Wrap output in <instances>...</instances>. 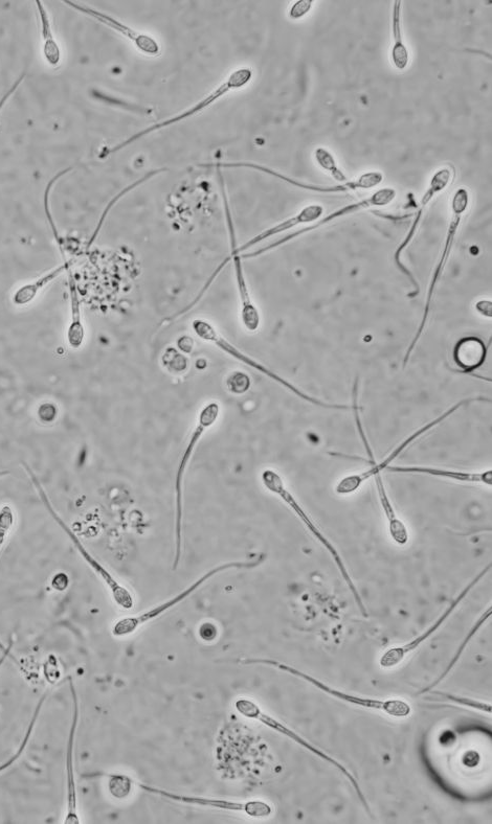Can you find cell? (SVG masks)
Segmentation results:
<instances>
[{"label": "cell", "mask_w": 492, "mask_h": 824, "mask_svg": "<svg viewBox=\"0 0 492 824\" xmlns=\"http://www.w3.org/2000/svg\"><path fill=\"white\" fill-rule=\"evenodd\" d=\"M353 404L351 409L353 410L354 419L357 431H359L360 437L362 439L363 445L366 449L368 459L370 460L371 469L367 470L363 473L351 474L347 475L346 477L342 478L335 488V492L341 496H348L354 494L356 491H359L363 484L369 478H374V483L377 490L378 499L380 502V506H382L384 514L388 519V529L392 540L399 546H405L410 541V533L407 528V525L404 521H402L396 514L395 508L393 503L387 493L386 486L384 484L382 472L386 471L388 467L399 457L402 453H404L415 441L419 438L424 436V434L428 433L447 419L451 418L455 412H457L460 408L467 404H471L473 402H490L487 398H469L464 399L457 404H455L450 409H447L444 414L440 417L436 418L435 420L431 421L427 425L422 426L414 433L411 434L409 438H407L404 442H402L399 446H397L390 455L386 457V459L382 462L377 464L375 461L374 453L369 443V440L366 436V432L363 427L362 419H361V407L359 405V392L353 391Z\"/></svg>", "instance_id": "obj_1"}, {"label": "cell", "mask_w": 492, "mask_h": 824, "mask_svg": "<svg viewBox=\"0 0 492 824\" xmlns=\"http://www.w3.org/2000/svg\"><path fill=\"white\" fill-rule=\"evenodd\" d=\"M237 662L239 663V665L242 666H264L277 669L281 672H284L288 675H292L296 678H299L309 683L313 686V688L318 689L319 691L334 699H338L352 706L370 709V711L382 712L385 715L394 719H407L411 717L413 713L411 704L406 700H383L359 695H352L341 690L334 689L332 688V686L324 683L316 677H313L305 672H302L292 666L287 665V663L275 659L240 658L237 660Z\"/></svg>", "instance_id": "obj_2"}, {"label": "cell", "mask_w": 492, "mask_h": 824, "mask_svg": "<svg viewBox=\"0 0 492 824\" xmlns=\"http://www.w3.org/2000/svg\"><path fill=\"white\" fill-rule=\"evenodd\" d=\"M265 558L266 556L262 554L252 560L234 561L218 565L209 570L208 572H206L205 575L201 576L189 587H187L182 592L177 593L175 597L169 599L168 601H165L159 604L158 606L152 607L138 615L126 616L121 618V620L117 621L116 624L113 626V629H111V634L118 638L129 637L136 633L141 627L155 621L156 618L161 617L177 605H180L183 602H185L197 590H199L201 587H203L206 583H208L216 576L222 574V572L234 569H254L260 566L265 561Z\"/></svg>", "instance_id": "obj_3"}, {"label": "cell", "mask_w": 492, "mask_h": 824, "mask_svg": "<svg viewBox=\"0 0 492 824\" xmlns=\"http://www.w3.org/2000/svg\"><path fill=\"white\" fill-rule=\"evenodd\" d=\"M261 483L268 492L278 496L285 503V505L297 515V517L305 525L308 532L326 549L335 565H337L341 576L353 595L355 603L359 606L362 614L365 617H368V612L361 597V593L354 585L344 560L338 552V549L335 548L327 536L321 531L318 524L313 521L309 514L303 509L296 497L288 491L282 476L273 469H266L261 474Z\"/></svg>", "instance_id": "obj_4"}, {"label": "cell", "mask_w": 492, "mask_h": 824, "mask_svg": "<svg viewBox=\"0 0 492 824\" xmlns=\"http://www.w3.org/2000/svg\"><path fill=\"white\" fill-rule=\"evenodd\" d=\"M220 416V405L217 402H210L206 404L199 411L197 424L191 433L189 442L181 457L180 464H178L176 479H175V500H176V514H175V557L173 562V570L178 568L181 563L183 553V520H184V482L187 468L191 462L193 453L198 446L201 439H203L206 431L215 425Z\"/></svg>", "instance_id": "obj_5"}, {"label": "cell", "mask_w": 492, "mask_h": 824, "mask_svg": "<svg viewBox=\"0 0 492 824\" xmlns=\"http://www.w3.org/2000/svg\"><path fill=\"white\" fill-rule=\"evenodd\" d=\"M235 711L243 718L257 721L258 723L264 725L271 730L277 732L284 736L285 738L293 741L294 743L298 744L302 748L306 749L313 755H316L319 759L326 762L327 764L331 765L335 769L339 770L342 775H344L351 786L354 788L357 796H359L361 803L363 804L364 808L368 813H370V808L368 801L361 789L359 782L356 781V778L353 776L352 772H350L344 764L335 760L331 757L328 753L324 752L319 747L311 744L306 739L298 734L294 729L290 728L286 724L282 723L278 719L268 715L263 711L260 705L255 702L254 700L248 698H238L234 702Z\"/></svg>", "instance_id": "obj_6"}, {"label": "cell", "mask_w": 492, "mask_h": 824, "mask_svg": "<svg viewBox=\"0 0 492 824\" xmlns=\"http://www.w3.org/2000/svg\"><path fill=\"white\" fill-rule=\"evenodd\" d=\"M24 466L30 475L31 482L37 490L43 506L46 507L47 511L60 526L62 531L73 542L82 559L96 572V575L107 586L115 603L124 610H131L134 607V597L131 591L123 586L105 566H103L91 553L88 552V549L84 546L75 532L72 531L70 526L67 525L58 515L52 505V502L50 501L49 496L46 491H44L40 480L37 478L33 470L26 464Z\"/></svg>", "instance_id": "obj_7"}, {"label": "cell", "mask_w": 492, "mask_h": 824, "mask_svg": "<svg viewBox=\"0 0 492 824\" xmlns=\"http://www.w3.org/2000/svg\"><path fill=\"white\" fill-rule=\"evenodd\" d=\"M252 79L253 71L251 70V68H238V70L234 71L226 81H223L216 89H214L210 95L196 103L194 106L186 109L181 113H178L175 117L169 118L160 123H156L136 134L131 135L130 137H128L127 140L118 144L114 148H110L104 151L103 154L100 155V158H104L110 154L118 153L119 151L125 149L133 143H136L139 140L143 139V137L149 135L150 133L159 131L161 129L173 126L175 124L193 118L194 116H196V114L203 112L204 110L218 102L221 98L227 96L230 93V91L245 87L252 81Z\"/></svg>", "instance_id": "obj_8"}, {"label": "cell", "mask_w": 492, "mask_h": 824, "mask_svg": "<svg viewBox=\"0 0 492 824\" xmlns=\"http://www.w3.org/2000/svg\"><path fill=\"white\" fill-rule=\"evenodd\" d=\"M192 329H193L195 335L198 338L203 339L204 341L213 343V345H215L222 352H225L226 354H228L232 358L242 362L245 365L250 366V368H252L253 370H255V371L259 372L260 374H263L264 376H266V377L272 379L273 381L277 382L281 386L288 389V391L290 393H293L294 395H296L300 399H302V400H304V401H306V402H308L312 405H316V406H319V407H322V408H327V409H335V410H348V409H351V406H348V405L325 403V402H323V401H321L317 398H313V397L305 394L304 392L301 391V389L296 387L294 384H292V383L288 382L287 380L283 379L282 377H280L279 375H277L276 373H274L270 369L265 368V366L262 365L261 363H259L258 361L254 360L250 356L245 355L240 350H238L235 346L232 345V343L230 341H228L225 337H222L218 333V331L215 329V327L210 322H208V320L201 319V318L194 319L193 323H192Z\"/></svg>", "instance_id": "obj_9"}, {"label": "cell", "mask_w": 492, "mask_h": 824, "mask_svg": "<svg viewBox=\"0 0 492 824\" xmlns=\"http://www.w3.org/2000/svg\"><path fill=\"white\" fill-rule=\"evenodd\" d=\"M132 783L134 786H137L139 789L146 793L173 801V803L176 804H183L187 806H194L218 811L243 813L246 816L258 819L270 817L274 813L273 807L263 800L253 799L238 801L231 799L175 793L162 788L138 782L137 780H134V778H132Z\"/></svg>", "instance_id": "obj_10"}, {"label": "cell", "mask_w": 492, "mask_h": 824, "mask_svg": "<svg viewBox=\"0 0 492 824\" xmlns=\"http://www.w3.org/2000/svg\"><path fill=\"white\" fill-rule=\"evenodd\" d=\"M468 205H469V193L467 192V190L463 189V188L457 190V192L455 193V195L452 199V213H453V215H452V219H451L449 228H447L444 247L442 249V253L440 255V258H439V261L436 265V268L433 272L432 280H431V283H430V288H429V291H428L427 302H426V306H424L421 323L419 325V328L416 332V335H415L414 339L412 340L411 345H410V347L407 351V354L405 356V359H404V368H405V366H407V364H408V362L411 358V355L414 352V350L417 346V343H418V341L420 340V338L422 336L424 328H426V326H427L429 315H430L432 304H433L434 294H435L438 282L440 281V279L442 277V273L444 272L447 261H449V259H450L452 249H453V246H454V242H455V238H456V235L458 233L459 226H460L461 221H462V217L468 209Z\"/></svg>", "instance_id": "obj_11"}, {"label": "cell", "mask_w": 492, "mask_h": 824, "mask_svg": "<svg viewBox=\"0 0 492 824\" xmlns=\"http://www.w3.org/2000/svg\"><path fill=\"white\" fill-rule=\"evenodd\" d=\"M242 258L241 255H230L228 258L223 260L217 268L212 273V276L207 281L206 285L199 291L196 295L195 299L183 310L180 312L175 313L170 319L178 318L183 315H186L190 312L196 305L203 299L206 295L208 290L212 287L213 283L222 272L223 269L228 265V263L233 262L234 269H235V279L237 284V289L239 293L240 299V315H241V322L242 325L246 330L249 332H256L260 328L261 324V316L258 308L254 304L252 300V296L248 287V283H246L243 266L241 262Z\"/></svg>", "instance_id": "obj_12"}, {"label": "cell", "mask_w": 492, "mask_h": 824, "mask_svg": "<svg viewBox=\"0 0 492 824\" xmlns=\"http://www.w3.org/2000/svg\"><path fill=\"white\" fill-rule=\"evenodd\" d=\"M491 569V564L482 569L471 583L458 594V597L453 600L449 607L437 618V621L428 628V630L421 633L419 636L413 638L411 642L390 648L379 658V666L384 670H391L401 665L406 658L413 652L418 650L424 643L427 642L443 625L449 620L450 616L455 612L459 605L466 599L467 595L486 577Z\"/></svg>", "instance_id": "obj_13"}, {"label": "cell", "mask_w": 492, "mask_h": 824, "mask_svg": "<svg viewBox=\"0 0 492 824\" xmlns=\"http://www.w3.org/2000/svg\"><path fill=\"white\" fill-rule=\"evenodd\" d=\"M201 168H215V169H235V168H245L256 170L267 175L274 176L286 183L288 185H292L296 188L306 190L309 192H315L320 194H338V193H347L350 191L356 190H370L380 185L384 181V175L380 172H368L360 176L359 178L353 181H347L343 183V185L339 186H317V185H308V183L300 182L295 180L294 178H290L285 176L276 170L271 168H267L261 165L252 164V163H216V164H203L199 165Z\"/></svg>", "instance_id": "obj_14"}, {"label": "cell", "mask_w": 492, "mask_h": 824, "mask_svg": "<svg viewBox=\"0 0 492 824\" xmlns=\"http://www.w3.org/2000/svg\"><path fill=\"white\" fill-rule=\"evenodd\" d=\"M396 196H397V193L392 188L380 189V190L376 191L375 193H373L370 197H368L366 199H363L359 202H355V203H351V204H348L346 206H343V208L329 214L328 216H326L322 220H319V222H317L315 224H312L310 226L304 227V228H302V230H299V231H297L293 234H290V235H288V236H286L282 239H279L278 241L272 243L271 245H268V246H265V247H263L261 249H258L256 251H253V253H251V254H243V255H241V258L242 259H252V258L262 256V255L268 253V251H271V250H273L277 247H280V246H282V245H284V244H286V243H288V242H290L294 239H297L298 237H301L305 234L316 231V230H318V228H320V227H322V226H324V225H326V224H328V223H330L334 220H337L339 218H343L345 216H349V215H352V214H355L357 212H361L363 210H367V209H370V208H383V206H387V205L391 204L395 200Z\"/></svg>", "instance_id": "obj_15"}, {"label": "cell", "mask_w": 492, "mask_h": 824, "mask_svg": "<svg viewBox=\"0 0 492 824\" xmlns=\"http://www.w3.org/2000/svg\"><path fill=\"white\" fill-rule=\"evenodd\" d=\"M70 682V691L72 694V723L71 729L69 734V741H67V748H66V795H67V806H66V816L63 820L65 824H79L81 823L79 812H78V793H77V784H76V776H75V744H76V735L77 729L79 724L80 718V708H79V698L76 690V686L72 678L69 680Z\"/></svg>", "instance_id": "obj_16"}, {"label": "cell", "mask_w": 492, "mask_h": 824, "mask_svg": "<svg viewBox=\"0 0 492 824\" xmlns=\"http://www.w3.org/2000/svg\"><path fill=\"white\" fill-rule=\"evenodd\" d=\"M452 177H453V173H452V170L449 169V168H442L433 175V177L431 179V182H430V187L427 190V192L424 193V195H423V197L420 201L419 210L416 214V217L413 221V224L410 228V231L407 234L406 238L404 240H402V242L400 243V245L397 247V249L395 251L394 262H395L397 268L402 273L405 274V276L409 279L410 283L415 287V292L413 294L409 295L410 297H414L419 293L420 286H419L418 282L416 281V279L414 278L413 273L404 264H402V261H401L402 254H404V251L407 249V247L410 245V243L414 239V237H415V235L418 231V228H419L420 222L422 220V217L424 215V211H426V209L428 208V205L430 204V202L439 193H441L447 187H449L450 182L452 180Z\"/></svg>", "instance_id": "obj_17"}, {"label": "cell", "mask_w": 492, "mask_h": 824, "mask_svg": "<svg viewBox=\"0 0 492 824\" xmlns=\"http://www.w3.org/2000/svg\"><path fill=\"white\" fill-rule=\"evenodd\" d=\"M323 213H324V209H323L322 205H319V204L308 205V206H306V208H304L297 215H295L293 217H290V218L280 222L279 224H277L273 227L267 228L266 231H263L262 233H260L259 235L252 238L250 241L246 242L245 244H243L241 246H237L236 234H235V228H234L232 216L231 215L230 216L226 215V216H228L227 217V222H228V227H229L230 243H231V254L230 255H242V253H245L246 250L251 249L252 247L256 246L257 244H259V243H261V242H263L267 239H270L272 237H275L279 234H282L286 231L292 230V228H295L298 225L316 222L317 220H319L322 217Z\"/></svg>", "instance_id": "obj_18"}, {"label": "cell", "mask_w": 492, "mask_h": 824, "mask_svg": "<svg viewBox=\"0 0 492 824\" xmlns=\"http://www.w3.org/2000/svg\"><path fill=\"white\" fill-rule=\"evenodd\" d=\"M64 3L66 6H69L86 16L96 19L97 21L101 22L102 25L108 27L111 30H114L123 37L127 38L134 45H136V48L143 54L149 57H158L159 55H161V45L152 36L139 33L136 30H133L128 26L122 24V22L117 20L116 18L111 17L100 11H97L93 8H89L87 6L76 4L73 2Z\"/></svg>", "instance_id": "obj_19"}, {"label": "cell", "mask_w": 492, "mask_h": 824, "mask_svg": "<svg viewBox=\"0 0 492 824\" xmlns=\"http://www.w3.org/2000/svg\"><path fill=\"white\" fill-rule=\"evenodd\" d=\"M386 472L394 474L424 475L443 479L454 480L461 484H482L492 486V470L483 472H465L451 469L427 467V466H390Z\"/></svg>", "instance_id": "obj_20"}, {"label": "cell", "mask_w": 492, "mask_h": 824, "mask_svg": "<svg viewBox=\"0 0 492 824\" xmlns=\"http://www.w3.org/2000/svg\"><path fill=\"white\" fill-rule=\"evenodd\" d=\"M486 343L477 336L461 338L455 345L453 358L463 373L469 374L480 369L487 358Z\"/></svg>", "instance_id": "obj_21"}, {"label": "cell", "mask_w": 492, "mask_h": 824, "mask_svg": "<svg viewBox=\"0 0 492 824\" xmlns=\"http://www.w3.org/2000/svg\"><path fill=\"white\" fill-rule=\"evenodd\" d=\"M71 265L72 261L66 262L44 274V276L39 279L19 287L13 295V303L16 306L30 305L42 289L58 279L66 270H69Z\"/></svg>", "instance_id": "obj_22"}, {"label": "cell", "mask_w": 492, "mask_h": 824, "mask_svg": "<svg viewBox=\"0 0 492 824\" xmlns=\"http://www.w3.org/2000/svg\"><path fill=\"white\" fill-rule=\"evenodd\" d=\"M401 8L402 4L397 0L393 6V13H392V33H393V48L391 52V58L393 65L397 68L398 71H405L410 62V53L406 44L404 42V38H402V30H401Z\"/></svg>", "instance_id": "obj_23"}, {"label": "cell", "mask_w": 492, "mask_h": 824, "mask_svg": "<svg viewBox=\"0 0 492 824\" xmlns=\"http://www.w3.org/2000/svg\"><path fill=\"white\" fill-rule=\"evenodd\" d=\"M70 296L72 319L66 336L71 348L79 349L83 345L85 329L81 319V307L77 285L72 273L70 274Z\"/></svg>", "instance_id": "obj_24"}, {"label": "cell", "mask_w": 492, "mask_h": 824, "mask_svg": "<svg viewBox=\"0 0 492 824\" xmlns=\"http://www.w3.org/2000/svg\"><path fill=\"white\" fill-rule=\"evenodd\" d=\"M491 613H492V608H491V607H489V608H488V609H487V610H486V611H485V612H484V613H483V614H482V615L478 618V621L475 623V625L472 627V629H471V630H469V632L467 633V635H466V636H465V638L463 639V642H462L461 646L458 648V650L456 651V653H455V655L453 656L452 660L449 662V665H447V667L445 668V670L443 671V673L441 674V676H440L437 680H435V681H434L431 685L427 686V688H426V689H423L422 691H420V692L418 693L419 695H424V694H427L428 692H430V691H432V690L436 689V688H437V686H438V685H439V684H440V683H441V682H442V681H443V680H444L447 676H449V675H450V673H451V672L454 670V668L457 666V663L459 662V660H460L461 656L463 655L464 651L467 649V647H468L469 643H471V642H472L473 638L477 635V633L481 630V628L484 626V624H485V623L489 620V618L491 617Z\"/></svg>", "instance_id": "obj_25"}, {"label": "cell", "mask_w": 492, "mask_h": 824, "mask_svg": "<svg viewBox=\"0 0 492 824\" xmlns=\"http://www.w3.org/2000/svg\"><path fill=\"white\" fill-rule=\"evenodd\" d=\"M36 6L38 8V13L41 21V33L44 41V58H46L50 65L56 66L60 63L61 51L57 41L54 38L51 22L46 9H44V6L41 4V2H36Z\"/></svg>", "instance_id": "obj_26"}, {"label": "cell", "mask_w": 492, "mask_h": 824, "mask_svg": "<svg viewBox=\"0 0 492 824\" xmlns=\"http://www.w3.org/2000/svg\"><path fill=\"white\" fill-rule=\"evenodd\" d=\"M44 701H46V695H44L39 700V702H38V704L35 708L34 714L32 716V719L30 721L29 727L27 729L25 738L20 743L19 748L17 749L16 753L13 754L12 757L10 759H8L6 762L0 764V773H3L5 771H7L8 769H10L12 766H14L20 760L22 755H24V753H25V751H26V749H27V747L30 743V740L32 738L33 732L35 730V726L37 724V720H38L39 715L41 713V709L43 707Z\"/></svg>", "instance_id": "obj_27"}, {"label": "cell", "mask_w": 492, "mask_h": 824, "mask_svg": "<svg viewBox=\"0 0 492 824\" xmlns=\"http://www.w3.org/2000/svg\"><path fill=\"white\" fill-rule=\"evenodd\" d=\"M427 694L432 695L435 701L449 702L453 705H458L466 708H473L475 711L490 715L492 712L491 704L478 701L468 697L457 696L455 694L443 693L438 691H430Z\"/></svg>", "instance_id": "obj_28"}, {"label": "cell", "mask_w": 492, "mask_h": 824, "mask_svg": "<svg viewBox=\"0 0 492 824\" xmlns=\"http://www.w3.org/2000/svg\"><path fill=\"white\" fill-rule=\"evenodd\" d=\"M164 171H166V169H161V170H153V171L148 172V173H147L144 177H142L141 179L137 180L136 182H133V183H132V185H130L129 187H127L125 190H123L121 193H119V194H118V195H117V196H116L113 200H111V201L108 203V205L106 206V209L104 210L103 215H102V216H101V218H100V221H99V223H98V226L96 227L95 233L93 234V236H92L91 240H89V243H88V245H87V248H91V247H92V244L96 241V239H97V237H98V235H99V233H100V231H101V228H102V226H103V224H104V221H105V219H106V217H107L108 213L111 211V209H113V208H114V206L116 205V203H117V202H118L121 198H123L126 194H128V193H129V192H131L132 190H134V189L138 188L139 186H141V185H142V183L146 182L147 180H149V179H150V178H152L153 176L158 175V174H160V173H162V172H164Z\"/></svg>", "instance_id": "obj_29"}, {"label": "cell", "mask_w": 492, "mask_h": 824, "mask_svg": "<svg viewBox=\"0 0 492 824\" xmlns=\"http://www.w3.org/2000/svg\"><path fill=\"white\" fill-rule=\"evenodd\" d=\"M315 157L318 165L324 171L330 173L335 180L339 182H347V176L338 167L337 162H335V158L328 150L324 148L317 149L315 152Z\"/></svg>", "instance_id": "obj_30"}, {"label": "cell", "mask_w": 492, "mask_h": 824, "mask_svg": "<svg viewBox=\"0 0 492 824\" xmlns=\"http://www.w3.org/2000/svg\"><path fill=\"white\" fill-rule=\"evenodd\" d=\"M15 523L14 511L9 505L0 508V552L4 547L6 540L13 529ZM8 650L2 640H0V652L4 653Z\"/></svg>", "instance_id": "obj_31"}, {"label": "cell", "mask_w": 492, "mask_h": 824, "mask_svg": "<svg viewBox=\"0 0 492 824\" xmlns=\"http://www.w3.org/2000/svg\"><path fill=\"white\" fill-rule=\"evenodd\" d=\"M108 777L109 790L115 798L121 799L128 796L133 786L132 777L124 774H100Z\"/></svg>", "instance_id": "obj_32"}, {"label": "cell", "mask_w": 492, "mask_h": 824, "mask_svg": "<svg viewBox=\"0 0 492 824\" xmlns=\"http://www.w3.org/2000/svg\"><path fill=\"white\" fill-rule=\"evenodd\" d=\"M251 386V378L242 372H234L227 379V387L229 392L234 395H243L246 392H249Z\"/></svg>", "instance_id": "obj_33"}, {"label": "cell", "mask_w": 492, "mask_h": 824, "mask_svg": "<svg viewBox=\"0 0 492 824\" xmlns=\"http://www.w3.org/2000/svg\"><path fill=\"white\" fill-rule=\"evenodd\" d=\"M312 3L311 0H300L290 8L289 17L292 19L304 17L311 10Z\"/></svg>", "instance_id": "obj_34"}, {"label": "cell", "mask_w": 492, "mask_h": 824, "mask_svg": "<svg viewBox=\"0 0 492 824\" xmlns=\"http://www.w3.org/2000/svg\"><path fill=\"white\" fill-rule=\"evenodd\" d=\"M26 76H27V73L22 74V75H21V76H20V77H19V78H18V79L14 82V84H13V85L11 86V88L7 91V93L3 96V98H2V99H0V112H2V110H3L4 106L6 105V103L8 102V100H9V99H10V98L14 95L15 91H16V90H17V88L20 86V84L22 83V81H24V79L26 78Z\"/></svg>", "instance_id": "obj_35"}, {"label": "cell", "mask_w": 492, "mask_h": 824, "mask_svg": "<svg viewBox=\"0 0 492 824\" xmlns=\"http://www.w3.org/2000/svg\"><path fill=\"white\" fill-rule=\"evenodd\" d=\"M69 577L65 574H57L52 580V587L57 591H64L69 587Z\"/></svg>", "instance_id": "obj_36"}, {"label": "cell", "mask_w": 492, "mask_h": 824, "mask_svg": "<svg viewBox=\"0 0 492 824\" xmlns=\"http://www.w3.org/2000/svg\"><path fill=\"white\" fill-rule=\"evenodd\" d=\"M476 310L485 317H492V303L490 301H480L476 304Z\"/></svg>", "instance_id": "obj_37"}, {"label": "cell", "mask_w": 492, "mask_h": 824, "mask_svg": "<svg viewBox=\"0 0 492 824\" xmlns=\"http://www.w3.org/2000/svg\"><path fill=\"white\" fill-rule=\"evenodd\" d=\"M12 647H13V645L11 643L9 645L8 650L6 652H4L2 656H0V669H2V667L5 665L6 660L11 655Z\"/></svg>", "instance_id": "obj_38"}, {"label": "cell", "mask_w": 492, "mask_h": 824, "mask_svg": "<svg viewBox=\"0 0 492 824\" xmlns=\"http://www.w3.org/2000/svg\"><path fill=\"white\" fill-rule=\"evenodd\" d=\"M8 474H10V472H9V471H2V472H0V477H2V476H6V475H8Z\"/></svg>", "instance_id": "obj_39"}]
</instances>
